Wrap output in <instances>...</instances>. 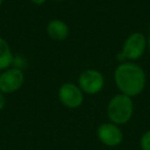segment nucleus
I'll use <instances>...</instances> for the list:
<instances>
[{"label":"nucleus","instance_id":"obj_1","mask_svg":"<svg viewBox=\"0 0 150 150\" xmlns=\"http://www.w3.org/2000/svg\"><path fill=\"white\" fill-rule=\"evenodd\" d=\"M114 82L119 92L134 98L146 86V73L140 65L134 62H122L114 70Z\"/></svg>","mask_w":150,"mask_h":150},{"label":"nucleus","instance_id":"obj_2","mask_svg":"<svg viewBox=\"0 0 150 150\" xmlns=\"http://www.w3.org/2000/svg\"><path fill=\"white\" fill-rule=\"evenodd\" d=\"M134 114L133 98L121 93L113 96L107 105V116L110 122L117 125H125Z\"/></svg>","mask_w":150,"mask_h":150},{"label":"nucleus","instance_id":"obj_3","mask_svg":"<svg viewBox=\"0 0 150 150\" xmlns=\"http://www.w3.org/2000/svg\"><path fill=\"white\" fill-rule=\"evenodd\" d=\"M147 48V37L141 32H133L125 40L122 50L119 57H122L123 60L134 62L139 60Z\"/></svg>","mask_w":150,"mask_h":150},{"label":"nucleus","instance_id":"obj_4","mask_svg":"<svg viewBox=\"0 0 150 150\" xmlns=\"http://www.w3.org/2000/svg\"><path fill=\"white\" fill-rule=\"evenodd\" d=\"M78 86L83 94L96 95L103 90L105 78L103 74L96 69H88L78 76Z\"/></svg>","mask_w":150,"mask_h":150},{"label":"nucleus","instance_id":"obj_5","mask_svg":"<svg viewBox=\"0 0 150 150\" xmlns=\"http://www.w3.org/2000/svg\"><path fill=\"white\" fill-rule=\"evenodd\" d=\"M25 73L19 67H11L0 73V92L3 94H13L23 86Z\"/></svg>","mask_w":150,"mask_h":150},{"label":"nucleus","instance_id":"obj_6","mask_svg":"<svg viewBox=\"0 0 150 150\" xmlns=\"http://www.w3.org/2000/svg\"><path fill=\"white\" fill-rule=\"evenodd\" d=\"M58 97L60 102L69 109H76L83 103V93L77 84L72 82L63 83L59 88Z\"/></svg>","mask_w":150,"mask_h":150},{"label":"nucleus","instance_id":"obj_7","mask_svg":"<svg viewBox=\"0 0 150 150\" xmlns=\"http://www.w3.org/2000/svg\"><path fill=\"white\" fill-rule=\"evenodd\" d=\"M97 137L101 143L108 147H116L123 141V133L119 125L112 122H104L97 129Z\"/></svg>","mask_w":150,"mask_h":150},{"label":"nucleus","instance_id":"obj_8","mask_svg":"<svg viewBox=\"0 0 150 150\" xmlns=\"http://www.w3.org/2000/svg\"><path fill=\"white\" fill-rule=\"evenodd\" d=\"M69 26L64 21L59 19L52 20L46 26V33L56 41H64L69 36Z\"/></svg>","mask_w":150,"mask_h":150},{"label":"nucleus","instance_id":"obj_9","mask_svg":"<svg viewBox=\"0 0 150 150\" xmlns=\"http://www.w3.org/2000/svg\"><path fill=\"white\" fill-rule=\"evenodd\" d=\"M13 61L15 58L8 42L4 38L0 37V70L4 71L11 68Z\"/></svg>","mask_w":150,"mask_h":150},{"label":"nucleus","instance_id":"obj_10","mask_svg":"<svg viewBox=\"0 0 150 150\" xmlns=\"http://www.w3.org/2000/svg\"><path fill=\"white\" fill-rule=\"evenodd\" d=\"M140 147L142 150H150V129L142 135L140 139Z\"/></svg>","mask_w":150,"mask_h":150},{"label":"nucleus","instance_id":"obj_11","mask_svg":"<svg viewBox=\"0 0 150 150\" xmlns=\"http://www.w3.org/2000/svg\"><path fill=\"white\" fill-rule=\"evenodd\" d=\"M5 104H6V100H5L4 94L0 92V111H1L3 108H4Z\"/></svg>","mask_w":150,"mask_h":150},{"label":"nucleus","instance_id":"obj_12","mask_svg":"<svg viewBox=\"0 0 150 150\" xmlns=\"http://www.w3.org/2000/svg\"><path fill=\"white\" fill-rule=\"evenodd\" d=\"M34 5H42L46 2V0H30Z\"/></svg>","mask_w":150,"mask_h":150},{"label":"nucleus","instance_id":"obj_13","mask_svg":"<svg viewBox=\"0 0 150 150\" xmlns=\"http://www.w3.org/2000/svg\"><path fill=\"white\" fill-rule=\"evenodd\" d=\"M147 48H149V50H150V34L147 37Z\"/></svg>","mask_w":150,"mask_h":150},{"label":"nucleus","instance_id":"obj_14","mask_svg":"<svg viewBox=\"0 0 150 150\" xmlns=\"http://www.w3.org/2000/svg\"><path fill=\"white\" fill-rule=\"evenodd\" d=\"M2 3H3V0H0V6L2 5Z\"/></svg>","mask_w":150,"mask_h":150}]
</instances>
